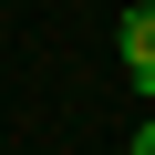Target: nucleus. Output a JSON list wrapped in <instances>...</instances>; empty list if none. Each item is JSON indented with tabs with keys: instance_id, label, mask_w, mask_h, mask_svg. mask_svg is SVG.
<instances>
[{
	"instance_id": "1",
	"label": "nucleus",
	"mask_w": 155,
	"mask_h": 155,
	"mask_svg": "<svg viewBox=\"0 0 155 155\" xmlns=\"http://www.w3.org/2000/svg\"><path fill=\"white\" fill-rule=\"evenodd\" d=\"M114 41H124V72H134V93H155V0L114 21Z\"/></svg>"
},
{
	"instance_id": "2",
	"label": "nucleus",
	"mask_w": 155,
	"mask_h": 155,
	"mask_svg": "<svg viewBox=\"0 0 155 155\" xmlns=\"http://www.w3.org/2000/svg\"><path fill=\"white\" fill-rule=\"evenodd\" d=\"M134 155H155V124H134Z\"/></svg>"
}]
</instances>
